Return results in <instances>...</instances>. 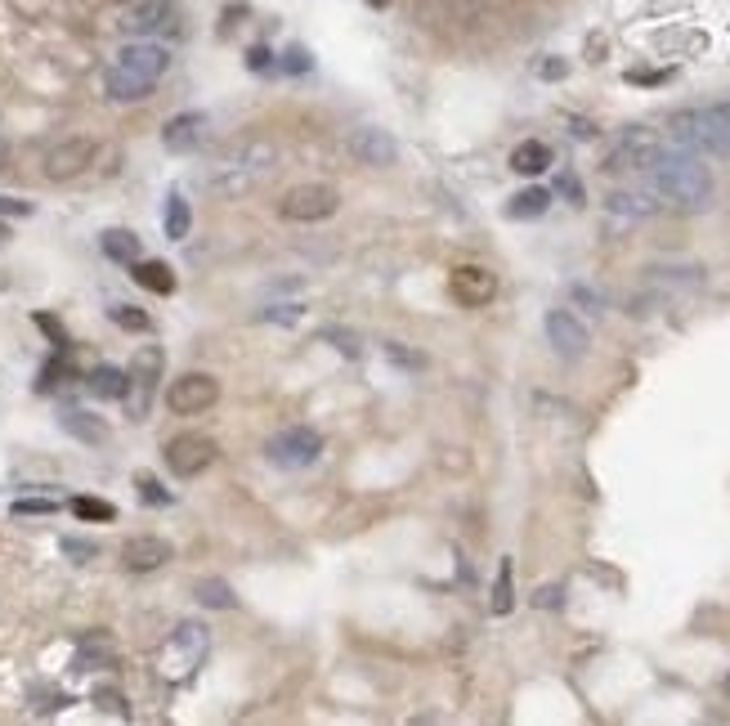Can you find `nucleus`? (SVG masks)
Wrapping results in <instances>:
<instances>
[{"mask_svg":"<svg viewBox=\"0 0 730 726\" xmlns=\"http://www.w3.org/2000/svg\"><path fill=\"white\" fill-rule=\"evenodd\" d=\"M645 175H650V193L672 211H704L713 198V171L704 166L700 153L677 149V143H664L645 166Z\"/></svg>","mask_w":730,"mask_h":726,"instance_id":"1","label":"nucleus"},{"mask_svg":"<svg viewBox=\"0 0 730 726\" xmlns=\"http://www.w3.org/2000/svg\"><path fill=\"white\" fill-rule=\"evenodd\" d=\"M668 143L677 149L700 153L704 162H730V99L721 103H700V108H681L668 117Z\"/></svg>","mask_w":730,"mask_h":726,"instance_id":"2","label":"nucleus"},{"mask_svg":"<svg viewBox=\"0 0 730 726\" xmlns=\"http://www.w3.org/2000/svg\"><path fill=\"white\" fill-rule=\"evenodd\" d=\"M274 143L269 139H247V143H238V149H229L221 162H215V171H211V189L215 193H225V198H234V193H247V189H255L261 179L274 171Z\"/></svg>","mask_w":730,"mask_h":726,"instance_id":"3","label":"nucleus"},{"mask_svg":"<svg viewBox=\"0 0 730 726\" xmlns=\"http://www.w3.org/2000/svg\"><path fill=\"white\" fill-rule=\"evenodd\" d=\"M206 646H211V637H206V628H202V624H179V628L171 633V641L162 646L158 673H162L171 686H185V681L202 668Z\"/></svg>","mask_w":730,"mask_h":726,"instance_id":"4","label":"nucleus"},{"mask_svg":"<svg viewBox=\"0 0 730 726\" xmlns=\"http://www.w3.org/2000/svg\"><path fill=\"white\" fill-rule=\"evenodd\" d=\"M162 373H166V350H162V346H143V350L130 359V368H126V395H122L130 422H143V417H149Z\"/></svg>","mask_w":730,"mask_h":726,"instance_id":"5","label":"nucleus"},{"mask_svg":"<svg viewBox=\"0 0 730 726\" xmlns=\"http://www.w3.org/2000/svg\"><path fill=\"white\" fill-rule=\"evenodd\" d=\"M337 211H341V193L332 185H323V179L287 189L282 202H278V215L291 225H323V221H332Z\"/></svg>","mask_w":730,"mask_h":726,"instance_id":"6","label":"nucleus"},{"mask_svg":"<svg viewBox=\"0 0 730 726\" xmlns=\"http://www.w3.org/2000/svg\"><path fill=\"white\" fill-rule=\"evenodd\" d=\"M162 453H166V471H171V476L193 480V476H202L215 458H221V445H215L211 435H202V430H185V435H171Z\"/></svg>","mask_w":730,"mask_h":726,"instance_id":"7","label":"nucleus"},{"mask_svg":"<svg viewBox=\"0 0 730 726\" xmlns=\"http://www.w3.org/2000/svg\"><path fill=\"white\" fill-rule=\"evenodd\" d=\"M265 458L274 466H282V471H305V466H314L323 458V435L314 426H287L265 445Z\"/></svg>","mask_w":730,"mask_h":726,"instance_id":"8","label":"nucleus"},{"mask_svg":"<svg viewBox=\"0 0 730 726\" xmlns=\"http://www.w3.org/2000/svg\"><path fill=\"white\" fill-rule=\"evenodd\" d=\"M179 27H185V14H179L175 0H135L122 14L126 36H153V41H162V36H179Z\"/></svg>","mask_w":730,"mask_h":726,"instance_id":"9","label":"nucleus"},{"mask_svg":"<svg viewBox=\"0 0 730 726\" xmlns=\"http://www.w3.org/2000/svg\"><path fill=\"white\" fill-rule=\"evenodd\" d=\"M215 404H221V381H215L211 373H179L166 386V409L175 417H198Z\"/></svg>","mask_w":730,"mask_h":726,"instance_id":"10","label":"nucleus"},{"mask_svg":"<svg viewBox=\"0 0 730 726\" xmlns=\"http://www.w3.org/2000/svg\"><path fill=\"white\" fill-rule=\"evenodd\" d=\"M117 67L130 72V77H143V82H162L166 67H171V50L153 36H130V41L117 50Z\"/></svg>","mask_w":730,"mask_h":726,"instance_id":"11","label":"nucleus"},{"mask_svg":"<svg viewBox=\"0 0 730 726\" xmlns=\"http://www.w3.org/2000/svg\"><path fill=\"white\" fill-rule=\"evenodd\" d=\"M659 149H664V139L654 135L650 126H628L624 135H618L614 149H609L605 171H645Z\"/></svg>","mask_w":730,"mask_h":726,"instance_id":"12","label":"nucleus"},{"mask_svg":"<svg viewBox=\"0 0 730 726\" xmlns=\"http://www.w3.org/2000/svg\"><path fill=\"white\" fill-rule=\"evenodd\" d=\"M546 341H552V350L561 359H582L592 346V333H588V323H582L574 310H546Z\"/></svg>","mask_w":730,"mask_h":726,"instance_id":"13","label":"nucleus"},{"mask_svg":"<svg viewBox=\"0 0 730 726\" xmlns=\"http://www.w3.org/2000/svg\"><path fill=\"white\" fill-rule=\"evenodd\" d=\"M99 153V143L77 135V139H59L54 149L46 153V179H54V185H63V179H77Z\"/></svg>","mask_w":730,"mask_h":726,"instance_id":"14","label":"nucleus"},{"mask_svg":"<svg viewBox=\"0 0 730 726\" xmlns=\"http://www.w3.org/2000/svg\"><path fill=\"white\" fill-rule=\"evenodd\" d=\"M449 292H453L457 305L480 310V305H489L498 297V274L489 265H457L449 274Z\"/></svg>","mask_w":730,"mask_h":726,"instance_id":"15","label":"nucleus"},{"mask_svg":"<svg viewBox=\"0 0 730 726\" xmlns=\"http://www.w3.org/2000/svg\"><path fill=\"white\" fill-rule=\"evenodd\" d=\"M345 153H350L358 166L381 171V166H394V162H399V143H394V135H386V130H377V126H358V130H350V139H345Z\"/></svg>","mask_w":730,"mask_h":726,"instance_id":"16","label":"nucleus"},{"mask_svg":"<svg viewBox=\"0 0 730 726\" xmlns=\"http://www.w3.org/2000/svg\"><path fill=\"white\" fill-rule=\"evenodd\" d=\"M171 556H175L171 542L158 538V534H135V538L122 542V565H126L130 574H153V569H162Z\"/></svg>","mask_w":730,"mask_h":726,"instance_id":"17","label":"nucleus"},{"mask_svg":"<svg viewBox=\"0 0 730 726\" xmlns=\"http://www.w3.org/2000/svg\"><path fill=\"white\" fill-rule=\"evenodd\" d=\"M202 139H206V113H175L162 126V143L171 153H193L202 149Z\"/></svg>","mask_w":730,"mask_h":726,"instance_id":"18","label":"nucleus"},{"mask_svg":"<svg viewBox=\"0 0 730 726\" xmlns=\"http://www.w3.org/2000/svg\"><path fill=\"white\" fill-rule=\"evenodd\" d=\"M556 153H552V143H542V139H525L516 143V153H511V171L516 175H542V171H552Z\"/></svg>","mask_w":730,"mask_h":726,"instance_id":"19","label":"nucleus"},{"mask_svg":"<svg viewBox=\"0 0 730 726\" xmlns=\"http://www.w3.org/2000/svg\"><path fill=\"white\" fill-rule=\"evenodd\" d=\"M103 90H108V99H117V103H139V99L153 95V82L130 77V72H122L113 63V67H108V77H103Z\"/></svg>","mask_w":730,"mask_h":726,"instance_id":"20","label":"nucleus"},{"mask_svg":"<svg viewBox=\"0 0 730 726\" xmlns=\"http://www.w3.org/2000/svg\"><path fill=\"white\" fill-rule=\"evenodd\" d=\"M162 229H166V238H171V242H185V238H189V229H193V206H189V198H185V193H171V198H166Z\"/></svg>","mask_w":730,"mask_h":726,"instance_id":"21","label":"nucleus"},{"mask_svg":"<svg viewBox=\"0 0 730 726\" xmlns=\"http://www.w3.org/2000/svg\"><path fill=\"white\" fill-rule=\"evenodd\" d=\"M130 274H135L139 287H149V292H158V297H171V292H175V274H171L166 261H135Z\"/></svg>","mask_w":730,"mask_h":726,"instance_id":"22","label":"nucleus"},{"mask_svg":"<svg viewBox=\"0 0 730 726\" xmlns=\"http://www.w3.org/2000/svg\"><path fill=\"white\" fill-rule=\"evenodd\" d=\"M86 386L99 399H122L126 395V368H117V363H99V368H90Z\"/></svg>","mask_w":730,"mask_h":726,"instance_id":"23","label":"nucleus"},{"mask_svg":"<svg viewBox=\"0 0 730 726\" xmlns=\"http://www.w3.org/2000/svg\"><path fill=\"white\" fill-rule=\"evenodd\" d=\"M605 206L614 211V215H654L664 202L654 198V193H632V189H614L609 198H605Z\"/></svg>","mask_w":730,"mask_h":726,"instance_id":"24","label":"nucleus"},{"mask_svg":"<svg viewBox=\"0 0 730 726\" xmlns=\"http://www.w3.org/2000/svg\"><path fill=\"white\" fill-rule=\"evenodd\" d=\"M139 251H143V247H139V238H135L130 229H108V234H103V256H108V261L135 265Z\"/></svg>","mask_w":730,"mask_h":726,"instance_id":"25","label":"nucleus"},{"mask_svg":"<svg viewBox=\"0 0 730 726\" xmlns=\"http://www.w3.org/2000/svg\"><path fill=\"white\" fill-rule=\"evenodd\" d=\"M193 597H198V605H206V610H234V605H238V597H234V588L225 584V578H198Z\"/></svg>","mask_w":730,"mask_h":726,"instance_id":"26","label":"nucleus"},{"mask_svg":"<svg viewBox=\"0 0 730 726\" xmlns=\"http://www.w3.org/2000/svg\"><path fill=\"white\" fill-rule=\"evenodd\" d=\"M63 430L77 435L81 445H103V440H108V426H103L95 413H63Z\"/></svg>","mask_w":730,"mask_h":726,"instance_id":"27","label":"nucleus"},{"mask_svg":"<svg viewBox=\"0 0 730 726\" xmlns=\"http://www.w3.org/2000/svg\"><path fill=\"white\" fill-rule=\"evenodd\" d=\"M546 206H552V193L533 185V189H525V193H516V198H511L506 215H511V221H533V215H542Z\"/></svg>","mask_w":730,"mask_h":726,"instance_id":"28","label":"nucleus"},{"mask_svg":"<svg viewBox=\"0 0 730 726\" xmlns=\"http://www.w3.org/2000/svg\"><path fill=\"white\" fill-rule=\"evenodd\" d=\"M108 660H113V646H108L103 633H95V637H86L81 650H77V673H86L90 664H108Z\"/></svg>","mask_w":730,"mask_h":726,"instance_id":"29","label":"nucleus"},{"mask_svg":"<svg viewBox=\"0 0 730 726\" xmlns=\"http://www.w3.org/2000/svg\"><path fill=\"white\" fill-rule=\"evenodd\" d=\"M72 516L77 521H117V506L103 502V498H72Z\"/></svg>","mask_w":730,"mask_h":726,"instance_id":"30","label":"nucleus"},{"mask_svg":"<svg viewBox=\"0 0 730 726\" xmlns=\"http://www.w3.org/2000/svg\"><path fill=\"white\" fill-rule=\"evenodd\" d=\"M108 314H113V323H117V328H126V333H149L153 328V318L143 314L139 305H113Z\"/></svg>","mask_w":730,"mask_h":726,"instance_id":"31","label":"nucleus"},{"mask_svg":"<svg viewBox=\"0 0 730 726\" xmlns=\"http://www.w3.org/2000/svg\"><path fill=\"white\" fill-rule=\"evenodd\" d=\"M516 597H511V561L498 565V584H493V614H511Z\"/></svg>","mask_w":730,"mask_h":726,"instance_id":"32","label":"nucleus"},{"mask_svg":"<svg viewBox=\"0 0 730 726\" xmlns=\"http://www.w3.org/2000/svg\"><path fill=\"white\" fill-rule=\"evenodd\" d=\"M59 502L54 498H18L14 502V516H54Z\"/></svg>","mask_w":730,"mask_h":726,"instance_id":"33","label":"nucleus"},{"mask_svg":"<svg viewBox=\"0 0 730 726\" xmlns=\"http://www.w3.org/2000/svg\"><path fill=\"white\" fill-rule=\"evenodd\" d=\"M95 704H99L103 713L126 717V700H122V691H113V686H99V691H95Z\"/></svg>","mask_w":730,"mask_h":726,"instance_id":"34","label":"nucleus"},{"mask_svg":"<svg viewBox=\"0 0 730 726\" xmlns=\"http://www.w3.org/2000/svg\"><path fill=\"white\" fill-rule=\"evenodd\" d=\"M63 552L77 561V565H86V561L99 556V548H95V542H86V538H63Z\"/></svg>","mask_w":730,"mask_h":726,"instance_id":"35","label":"nucleus"},{"mask_svg":"<svg viewBox=\"0 0 730 726\" xmlns=\"http://www.w3.org/2000/svg\"><path fill=\"white\" fill-rule=\"evenodd\" d=\"M139 498H143V502H158V506H162V502H171V493H166L153 476H139Z\"/></svg>","mask_w":730,"mask_h":726,"instance_id":"36","label":"nucleus"},{"mask_svg":"<svg viewBox=\"0 0 730 726\" xmlns=\"http://www.w3.org/2000/svg\"><path fill=\"white\" fill-rule=\"evenodd\" d=\"M0 215H32V202H23V198H5V193H0Z\"/></svg>","mask_w":730,"mask_h":726,"instance_id":"37","label":"nucleus"},{"mask_svg":"<svg viewBox=\"0 0 730 726\" xmlns=\"http://www.w3.org/2000/svg\"><path fill=\"white\" fill-rule=\"evenodd\" d=\"M36 323H41V328L54 337V346H59V350H67V337H63V328H59V323H54L50 314H36Z\"/></svg>","mask_w":730,"mask_h":726,"instance_id":"38","label":"nucleus"},{"mask_svg":"<svg viewBox=\"0 0 730 726\" xmlns=\"http://www.w3.org/2000/svg\"><path fill=\"white\" fill-rule=\"evenodd\" d=\"M561 193H565V198H574V206L582 202V185H578L574 175H561Z\"/></svg>","mask_w":730,"mask_h":726,"instance_id":"39","label":"nucleus"},{"mask_svg":"<svg viewBox=\"0 0 730 726\" xmlns=\"http://www.w3.org/2000/svg\"><path fill=\"white\" fill-rule=\"evenodd\" d=\"M265 318H278V323H297V318H301V305H278V314H274V310H265Z\"/></svg>","mask_w":730,"mask_h":726,"instance_id":"40","label":"nucleus"},{"mask_svg":"<svg viewBox=\"0 0 730 726\" xmlns=\"http://www.w3.org/2000/svg\"><path fill=\"white\" fill-rule=\"evenodd\" d=\"M565 72H569V67H565V59H546V63H542V77H546V82L565 77Z\"/></svg>","mask_w":730,"mask_h":726,"instance_id":"41","label":"nucleus"},{"mask_svg":"<svg viewBox=\"0 0 730 726\" xmlns=\"http://www.w3.org/2000/svg\"><path fill=\"white\" fill-rule=\"evenodd\" d=\"M247 63H251V67H255V72H261V67H265V63H269V50H261V46H255V50H251V54H247Z\"/></svg>","mask_w":730,"mask_h":726,"instance_id":"42","label":"nucleus"},{"mask_svg":"<svg viewBox=\"0 0 730 726\" xmlns=\"http://www.w3.org/2000/svg\"><path fill=\"white\" fill-rule=\"evenodd\" d=\"M368 5H386V0H368Z\"/></svg>","mask_w":730,"mask_h":726,"instance_id":"43","label":"nucleus"},{"mask_svg":"<svg viewBox=\"0 0 730 726\" xmlns=\"http://www.w3.org/2000/svg\"><path fill=\"white\" fill-rule=\"evenodd\" d=\"M726 686H730V681H726Z\"/></svg>","mask_w":730,"mask_h":726,"instance_id":"44","label":"nucleus"}]
</instances>
